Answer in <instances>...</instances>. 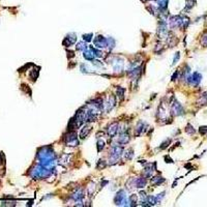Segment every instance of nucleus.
Masks as SVG:
<instances>
[{
    "label": "nucleus",
    "mask_w": 207,
    "mask_h": 207,
    "mask_svg": "<svg viewBox=\"0 0 207 207\" xmlns=\"http://www.w3.org/2000/svg\"><path fill=\"white\" fill-rule=\"evenodd\" d=\"M201 44L204 46V47H207V31L202 35L201 37Z\"/></svg>",
    "instance_id": "31"
},
{
    "label": "nucleus",
    "mask_w": 207,
    "mask_h": 207,
    "mask_svg": "<svg viewBox=\"0 0 207 207\" xmlns=\"http://www.w3.org/2000/svg\"><path fill=\"white\" fill-rule=\"evenodd\" d=\"M83 57L85 58V59H87V60H91L92 61L94 58H95V56L93 55V53L91 52V50L89 49L87 51H84V53H83Z\"/></svg>",
    "instance_id": "19"
},
{
    "label": "nucleus",
    "mask_w": 207,
    "mask_h": 207,
    "mask_svg": "<svg viewBox=\"0 0 207 207\" xmlns=\"http://www.w3.org/2000/svg\"><path fill=\"white\" fill-rule=\"evenodd\" d=\"M115 203L117 205H129V200L126 199V191H119L117 193L116 197H115Z\"/></svg>",
    "instance_id": "5"
},
{
    "label": "nucleus",
    "mask_w": 207,
    "mask_h": 207,
    "mask_svg": "<svg viewBox=\"0 0 207 207\" xmlns=\"http://www.w3.org/2000/svg\"><path fill=\"white\" fill-rule=\"evenodd\" d=\"M183 17L182 16H174L170 19V26L171 28L182 27Z\"/></svg>",
    "instance_id": "9"
},
{
    "label": "nucleus",
    "mask_w": 207,
    "mask_h": 207,
    "mask_svg": "<svg viewBox=\"0 0 207 207\" xmlns=\"http://www.w3.org/2000/svg\"><path fill=\"white\" fill-rule=\"evenodd\" d=\"M124 91H126V89L122 88V87L117 88V96H118V98L120 99V101H122L124 98Z\"/></svg>",
    "instance_id": "25"
},
{
    "label": "nucleus",
    "mask_w": 207,
    "mask_h": 207,
    "mask_svg": "<svg viewBox=\"0 0 207 207\" xmlns=\"http://www.w3.org/2000/svg\"><path fill=\"white\" fill-rule=\"evenodd\" d=\"M170 143H171V140H170V139L165 140V142H164L163 144H162V146H160V148H158V149H160V150L165 149V148H167L168 146H169Z\"/></svg>",
    "instance_id": "32"
},
{
    "label": "nucleus",
    "mask_w": 207,
    "mask_h": 207,
    "mask_svg": "<svg viewBox=\"0 0 207 207\" xmlns=\"http://www.w3.org/2000/svg\"><path fill=\"white\" fill-rule=\"evenodd\" d=\"M76 49L78 51H85L86 49H87V45H86V42H80L78 43L76 46Z\"/></svg>",
    "instance_id": "22"
},
{
    "label": "nucleus",
    "mask_w": 207,
    "mask_h": 207,
    "mask_svg": "<svg viewBox=\"0 0 207 207\" xmlns=\"http://www.w3.org/2000/svg\"><path fill=\"white\" fill-rule=\"evenodd\" d=\"M123 65H124L123 60L119 59V58H116V60L112 61V66H113L115 71H118V73L122 71V70H123Z\"/></svg>",
    "instance_id": "12"
},
{
    "label": "nucleus",
    "mask_w": 207,
    "mask_h": 207,
    "mask_svg": "<svg viewBox=\"0 0 207 207\" xmlns=\"http://www.w3.org/2000/svg\"><path fill=\"white\" fill-rule=\"evenodd\" d=\"M115 106V98L113 95H110L108 96V98H107V101L104 102V109L106 110V111H111L112 109H113V107Z\"/></svg>",
    "instance_id": "10"
},
{
    "label": "nucleus",
    "mask_w": 207,
    "mask_h": 207,
    "mask_svg": "<svg viewBox=\"0 0 207 207\" xmlns=\"http://www.w3.org/2000/svg\"><path fill=\"white\" fill-rule=\"evenodd\" d=\"M94 188H95V183H93V182H91L90 185H89L87 186V191H88L89 196H91V195L93 194Z\"/></svg>",
    "instance_id": "27"
},
{
    "label": "nucleus",
    "mask_w": 207,
    "mask_h": 207,
    "mask_svg": "<svg viewBox=\"0 0 207 207\" xmlns=\"http://www.w3.org/2000/svg\"><path fill=\"white\" fill-rule=\"evenodd\" d=\"M199 133H200L202 136H206L207 137V126H200V129H199Z\"/></svg>",
    "instance_id": "34"
},
{
    "label": "nucleus",
    "mask_w": 207,
    "mask_h": 207,
    "mask_svg": "<svg viewBox=\"0 0 207 207\" xmlns=\"http://www.w3.org/2000/svg\"><path fill=\"white\" fill-rule=\"evenodd\" d=\"M147 181H146V178L145 177H139V178H136L134 181V185H135V188H144L145 185H146Z\"/></svg>",
    "instance_id": "14"
},
{
    "label": "nucleus",
    "mask_w": 207,
    "mask_h": 207,
    "mask_svg": "<svg viewBox=\"0 0 207 207\" xmlns=\"http://www.w3.org/2000/svg\"><path fill=\"white\" fill-rule=\"evenodd\" d=\"M177 71H176V73L174 74V75H173V77H172V81H175V78H177Z\"/></svg>",
    "instance_id": "38"
},
{
    "label": "nucleus",
    "mask_w": 207,
    "mask_h": 207,
    "mask_svg": "<svg viewBox=\"0 0 207 207\" xmlns=\"http://www.w3.org/2000/svg\"><path fill=\"white\" fill-rule=\"evenodd\" d=\"M122 150H123L122 147L118 146V145L112 147L111 152H110V160L113 163H115L116 160H118V158L120 157V155H121V153H122Z\"/></svg>",
    "instance_id": "4"
},
{
    "label": "nucleus",
    "mask_w": 207,
    "mask_h": 207,
    "mask_svg": "<svg viewBox=\"0 0 207 207\" xmlns=\"http://www.w3.org/2000/svg\"><path fill=\"white\" fill-rule=\"evenodd\" d=\"M157 4V7L160 11H166L168 7V3H169V0H155Z\"/></svg>",
    "instance_id": "16"
},
{
    "label": "nucleus",
    "mask_w": 207,
    "mask_h": 207,
    "mask_svg": "<svg viewBox=\"0 0 207 207\" xmlns=\"http://www.w3.org/2000/svg\"><path fill=\"white\" fill-rule=\"evenodd\" d=\"M165 181L163 177H160V176H157V177H153L151 179V183L153 185H162V183Z\"/></svg>",
    "instance_id": "21"
},
{
    "label": "nucleus",
    "mask_w": 207,
    "mask_h": 207,
    "mask_svg": "<svg viewBox=\"0 0 207 207\" xmlns=\"http://www.w3.org/2000/svg\"><path fill=\"white\" fill-rule=\"evenodd\" d=\"M106 167V163L104 160H99L98 164V169H101V168H105Z\"/></svg>",
    "instance_id": "36"
},
{
    "label": "nucleus",
    "mask_w": 207,
    "mask_h": 207,
    "mask_svg": "<svg viewBox=\"0 0 207 207\" xmlns=\"http://www.w3.org/2000/svg\"><path fill=\"white\" fill-rule=\"evenodd\" d=\"M76 40H77V35L75 33H68V34L64 37L62 44L64 47H71V45L75 44Z\"/></svg>",
    "instance_id": "8"
},
{
    "label": "nucleus",
    "mask_w": 207,
    "mask_h": 207,
    "mask_svg": "<svg viewBox=\"0 0 207 207\" xmlns=\"http://www.w3.org/2000/svg\"><path fill=\"white\" fill-rule=\"evenodd\" d=\"M89 49L91 50V52L93 53V55L95 56V57H98V58L103 57V52H102L101 50H98L96 48H93V47H90Z\"/></svg>",
    "instance_id": "23"
},
{
    "label": "nucleus",
    "mask_w": 207,
    "mask_h": 207,
    "mask_svg": "<svg viewBox=\"0 0 207 207\" xmlns=\"http://www.w3.org/2000/svg\"><path fill=\"white\" fill-rule=\"evenodd\" d=\"M105 147V142L103 141V140H98V151H102V150L104 149Z\"/></svg>",
    "instance_id": "33"
},
{
    "label": "nucleus",
    "mask_w": 207,
    "mask_h": 207,
    "mask_svg": "<svg viewBox=\"0 0 207 207\" xmlns=\"http://www.w3.org/2000/svg\"><path fill=\"white\" fill-rule=\"evenodd\" d=\"M145 126H147V124L145 123V122H143V121L138 122L136 129H135V135H136V136H140V135L144 132V127Z\"/></svg>",
    "instance_id": "15"
},
{
    "label": "nucleus",
    "mask_w": 207,
    "mask_h": 207,
    "mask_svg": "<svg viewBox=\"0 0 207 207\" xmlns=\"http://www.w3.org/2000/svg\"><path fill=\"white\" fill-rule=\"evenodd\" d=\"M132 157H133V149L126 150V153H124V158H126V160H132Z\"/></svg>",
    "instance_id": "29"
},
{
    "label": "nucleus",
    "mask_w": 207,
    "mask_h": 207,
    "mask_svg": "<svg viewBox=\"0 0 207 207\" xmlns=\"http://www.w3.org/2000/svg\"><path fill=\"white\" fill-rule=\"evenodd\" d=\"M70 157L71 155H68V154H62L61 155V157H60V163L62 164V165H66V164H68L70 163Z\"/></svg>",
    "instance_id": "24"
},
{
    "label": "nucleus",
    "mask_w": 207,
    "mask_h": 207,
    "mask_svg": "<svg viewBox=\"0 0 207 207\" xmlns=\"http://www.w3.org/2000/svg\"><path fill=\"white\" fill-rule=\"evenodd\" d=\"M83 197H84V195H83V191H82L81 188H79L78 191H75V193H74V195H73V198L75 199L76 201L81 200V199L83 198Z\"/></svg>",
    "instance_id": "20"
},
{
    "label": "nucleus",
    "mask_w": 207,
    "mask_h": 207,
    "mask_svg": "<svg viewBox=\"0 0 207 207\" xmlns=\"http://www.w3.org/2000/svg\"><path fill=\"white\" fill-rule=\"evenodd\" d=\"M117 133H118V122H113L108 127V135L110 138H113L116 136Z\"/></svg>",
    "instance_id": "13"
},
{
    "label": "nucleus",
    "mask_w": 207,
    "mask_h": 207,
    "mask_svg": "<svg viewBox=\"0 0 207 207\" xmlns=\"http://www.w3.org/2000/svg\"><path fill=\"white\" fill-rule=\"evenodd\" d=\"M92 64L93 65H96V66H102L103 64H102V62L101 61H98V60H92Z\"/></svg>",
    "instance_id": "37"
},
{
    "label": "nucleus",
    "mask_w": 207,
    "mask_h": 207,
    "mask_svg": "<svg viewBox=\"0 0 207 207\" xmlns=\"http://www.w3.org/2000/svg\"><path fill=\"white\" fill-rule=\"evenodd\" d=\"M172 112L174 115L178 116V115H182L185 113V110H183L182 106H181L177 101H175L174 103L172 104Z\"/></svg>",
    "instance_id": "11"
},
{
    "label": "nucleus",
    "mask_w": 207,
    "mask_h": 207,
    "mask_svg": "<svg viewBox=\"0 0 207 207\" xmlns=\"http://www.w3.org/2000/svg\"><path fill=\"white\" fill-rule=\"evenodd\" d=\"M143 1H146V0H143Z\"/></svg>",
    "instance_id": "39"
},
{
    "label": "nucleus",
    "mask_w": 207,
    "mask_h": 207,
    "mask_svg": "<svg viewBox=\"0 0 207 207\" xmlns=\"http://www.w3.org/2000/svg\"><path fill=\"white\" fill-rule=\"evenodd\" d=\"M50 175V169L43 167V166H38L34 168L31 172V176L33 178H46Z\"/></svg>",
    "instance_id": "3"
},
{
    "label": "nucleus",
    "mask_w": 207,
    "mask_h": 207,
    "mask_svg": "<svg viewBox=\"0 0 207 207\" xmlns=\"http://www.w3.org/2000/svg\"><path fill=\"white\" fill-rule=\"evenodd\" d=\"M92 36H93L92 33H88V34H83V40H84V42H86V43H88V42H90V40H92Z\"/></svg>",
    "instance_id": "28"
},
{
    "label": "nucleus",
    "mask_w": 207,
    "mask_h": 207,
    "mask_svg": "<svg viewBox=\"0 0 207 207\" xmlns=\"http://www.w3.org/2000/svg\"><path fill=\"white\" fill-rule=\"evenodd\" d=\"M117 142L119 143V144H122V145H124V144H126V143H129V134H122L121 136H120L118 138V140H117Z\"/></svg>",
    "instance_id": "18"
},
{
    "label": "nucleus",
    "mask_w": 207,
    "mask_h": 207,
    "mask_svg": "<svg viewBox=\"0 0 207 207\" xmlns=\"http://www.w3.org/2000/svg\"><path fill=\"white\" fill-rule=\"evenodd\" d=\"M185 132L188 133V135H194V134H195V133H196L195 129H194V127L191 126L190 123H188V126H186V127H185Z\"/></svg>",
    "instance_id": "26"
},
{
    "label": "nucleus",
    "mask_w": 207,
    "mask_h": 207,
    "mask_svg": "<svg viewBox=\"0 0 207 207\" xmlns=\"http://www.w3.org/2000/svg\"><path fill=\"white\" fill-rule=\"evenodd\" d=\"M63 141H64L66 146H71V147L78 146V144H79L78 138H77V134L75 132H71V131H68L67 134L64 135V137H63Z\"/></svg>",
    "instance_id": "2"
},
{
    "label": "nucleus",
    "mask_w": 207,
    "mask_h": 207,
    "mask_svg": "<svg viewBox=\"0 0 207 207\" xmlns=\"http://www.w3.org/2000/svg\"><path fill=\"white\" fill-rule=\"evenodd\" d=\"M201 80H202V75L199 74L198 71H195V73H193V75L188 77V84H190V85H193V86H198L199 84H200Z\"/></svg>",
    "instance_id": "6"
},
{
    "label": "nucleus",
    "mask_w": 207,
    "mask_h": 207,
    "mask_svg": "<svg viewBox=\"0 0 207 207\" xmlns=\"http://www.w3.org/2000/svg\"><path fill=\"white\" fill-rule=\"evenodd\" d=\"M179 58H180V53L177 52V53H176V55L174 56V60H173V65H174L175 63H177V61L179 60Z\"/></svg>",
    "instance_id": "35"
},
{
    "label": "nucleus",
    "mask_w": 207,
    "mask_h": 207,
    "mask_svg": "<svg viewBox=\"0 0 207 207\" xmlns=\"http://www.w3.org/2000/svg\"><path fill=\"white\" fill-rule=\"evenodd\" d=\"M91 129H92V127L91 126H84L83 129H81V133H80L81 139H85V138L89 135V133L91 132Z\"/></svg>",
    "instance_id": "17"
},
{
    "label": "nucleus",
    "mask_w": 207,
    "mask_h": 207,
    "mask_svg": "<svg viewBox=\"0 0 207 207\" xmlns=\"http://www.w3.org/2000/svg\"><path fill=\"white\" fill-rule=\"evenodd\" d=\"M93 44L95 45L96 48H106L108 46V40L103 35H98L93 40Z\"/></svg>",
    "instance_id": "7"
},
{
    "label": "nucleus",
    "mask_w": 207,
    "mask_h": 207,
    "mask_svg": "<svg viewBox=\"0 0 207 207\" xmlns=\"http://www.w3.org/2000/svg\"><path fill=\"white\" fill-rule=\"evenodd\" d=\"M37 157L40 158V160H54L55 153L51 147H43L38 150Z\"/></svg>",
    "instance_id": "1"
},
{
    "label": "nucleus",
    "mask_w": 207,
    "mask_h": 207,
    "mask_svg": "<svg viewBox=\"0 0 207 207\" xmlns=\"http://www.w3.org/2000/svg\"><path fill=\"white\" fill-rule=\"evenodd\" d=\"M136 202H137V197L135 196V195H132V196H129V203H131L129 205H136Z\"/></svg>",
    "instance_id": "30"
}]
</instances>
